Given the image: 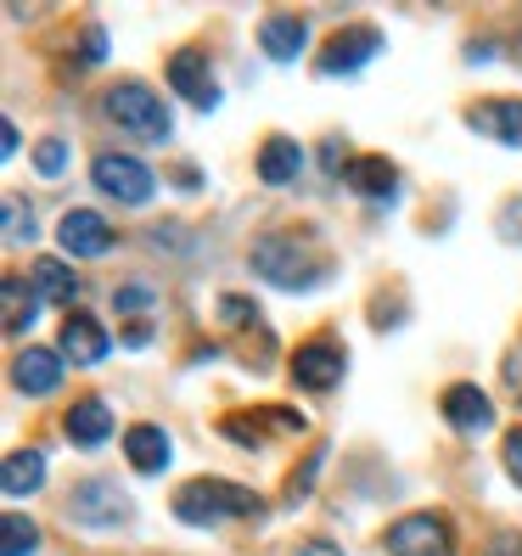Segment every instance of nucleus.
Returning <instances> with one entry per match:
<instances>
[{"label": "nucleus", "instance_id": "c85d7f7f", "mask_svg": "<svg viewBox=\"0 0 522 556\" xmlns=\"http://www.w3.org/2000/svg\"><path fill=\"white\" fill-rule=\"evenodd\" d=\"M102 51H107V46H102V28H90V35H85V56L102 62Z\"/></svg>", "mask_w": 522, "mask_h": 556}, {"label": "nucleus", "instance_id": "6e6552de", "mask_svg": "<svg viewBox=\"0 0 522 556\" xmlns=\"http://www.w3.org/2000/svg\"><path fill=\"white\" fill-rule=\"evenodd\" d=\"M56 242L74 258H102V253H113V225L102 214H90V208H68L62 225H56Z\"/></svg>", "mask_w": 522, "mask_h": 556}, {"label": "nucleus", "instance_id": "f3484780", "mask_svg": "<svg viewBox=\"0 0 522 556\" xmlns=\"http://www.w3.org/2000/svg\"><path fill=\"white\" fill-rule=\"evenodd\" d=\"M304 169V147L292 136H270L265 147H258V180L265 186H292Z\"/></svg>", "mask_w": 522, "mask_h": 556}, {"label": "nucleus", "instance_id": "9b49d317", "mask_svg": "<svg viewBox=\"0 0 522 556\" xmlns=\"http://www.w3.org/2000/svg\"><path fill=\"white\" fill-rule=\"evenodd\" d=\"M444 421L461 433H483V428H495V405H488L483 388L455 382V388H444Z\"/></svg>", "mask_w": 522, "mask_h": 556}, {"label": "nucleus", "instance_id": "5701e85b", "mask_svg": "<svg viewBox=\"0 0 522 556\" xmlns=\"http://www.w3.org/2000/svg\"><path fill=\"white\" fill-rule=\"evenodd\" d=\"M0 551H7V556H35L40 551V529L23 511H12L7 517V545H0Z\"/></svg>", "mask_w": 522, "mask_h": 556}, {"label": "nucleus", "instance_id": "4be33fe9", "mask_svg": "<svg viewBox=\"0 0 522 556\" xmlns=\"http://www.w3.org/2000/svg\"><path fill=\"white\" fill-rule=\"evenodd\" d=\"M0 292H7V332H23V326H35L40 292H28L23 276H7V281H0Z\"/></svg>", "mask_w": 522, "mask_h": 556}, {"label": "nucleus", "instance_id": "f8f14e48", "mask_svg": "<svg viewBox=\"0 0 522 556\" xmlns=\"http://www.w3.org/2000/svg\"><path fill=\"white\" fill-rule=\"evenodd\" d=\"M113 349V338L102 332V320H90V315H68L62 320V354L74 359V366H102Z\"/></svg>", "mask_w": 522, "mask_h": 556}, {"label": "nucleus", "instance_id": "a211bd4d", "mask_svg": "<svg viewBox=\"0 0 522 556\" xmlns=\"http://www.w3.org/2000/svg\"><path fill=\"white\" fill-rule=\"evenodd\" d=\"M343 180L360 191V198H394V191H399V169L387 157H348Z\"/></svg>", "mask_w": 522, "mask_h": 556}, {"label": "nucleus", "instance_id": "cd10ccee", "mask_svg": "<svg viewBox=\"0 0 522 556\" xmlns=\"http://www.w3.org/2000/svg\"><path fill=\"white\" fill-rule=\"evenodd\" d=\"M506 472H511V478L522 483V428H517V433L506 439Z\"/></svg>", "mask_w": 522, "mask_h": 556}, {"label": "nucleus", "instance_id": "bb28decb", "mask_svg": "<svg viewBox=\"0 0 522 556\" xmlns=\"http://www.w3.org/2000/svg\"><path fill=\"white\" fill-rule=\"evenodd\" d=\"M219 309H225V320H231V326H242V320H253V315H258L247 299H237V292H225V299H219Z\"/></svg>", "mask_w": 522, "mask_h": 556}, {"label": "nucleus", "instance_id": "393cba45", "mask_svg": "<svg viewBox=\"0 0 522 556\" xmlns=\"http://www.w3.org/2000/svg\"><path fill=\"white\" fill-rule=\"evenodd\" d=\"M113 304H118V315H141V309H152V287H118Z\"/></svg>", "mask_w": 522, "mask_h": 556}, {"label": "nucleus", "instance_id": "dca6fc26", "mask_svg": "<svg viewBox=\"0 0 522 556\" xmlns=\"http://www.w3.org/2000/svg\"><path fill=\"white\" fill-rule=\"evenodd\" d=\"M467 124L478 129V136L522 147V102H478V108H467Z\"/></svg>", "mask_w": 522, "mask_h": 556}, {"label": "nucleus", "instance_id": "7c9ffc66", "mask_svg": "<svg viewBox=\"0 0 522 556\" xmlns=\"http://www.w3.org/2000/svg\"><path fill=\"white\" fill-rule=\"evenodd\" d=\"M488 556H522V540H517V534H500V545L488 551Z\"/></svg>", "mask_w": 522, "mask_h": 556}, {"label": "nucleus", "instance_id": "b1692460", "mask_svg": "<svg viewBox=\"0 0 522 556\" xmlns=\"http://www.w3.org/2000/svg\"><path fill=\"white\" fill-rule=\"evenodd\" d=\"M7 237L35 242V208H23V198H7Z\"/></svg>", "mask_w": 522, "mask_h": 556}, {"label": "nucleus", "instance_id": "0eeeda50", "mask_svg": "<svg viewBox=\"0 0 522 556\" xmlns=\"http://www.w3.org/2000/svg\"><path fill=\"white\" fill-rule=\"evenodd\" d=\"M343 366H348L343 349L326 343V338H315V343H304L298 354H292V382L309 388V394H326V388L343 382Z\"/></svg>", "mask_w": 522, "mask_h": 556}, {"label": "nucleus", "instance_id": "f257e3e1", "mask_svg": "<svg viewBox=\"0 0 522 556\" xmlns=\"http://www.w3.org/2000/svg\"><path fill=\"white\" fill-rule=\"evenodd\" d=\"M247 511H258V495L242 483H225V478H191L175 495V517L191 522V529H214V522L247 517Z\"/></svg>", "mask_w": 522, "mask_h": 556}, {"label": "nucleus", "instance_id": "2eb2a0df", "mask_svg": "<svg viewBox=\"0 0 522 556\" xmlns=\"http://www.w3.org/2000/svg\"><path fill=\"white\" fill-rule=\"evenodd\" d=\"M124 455H129V467L136 472H163L169 467V455H175V444H169V433L163 428H152V421H141V428H129L124 433Z\"/></svg>", "mask_w": 522, "mask_h": 556}, {"label": "nucleus", "instance_id": "4468645a", "mask_svg": "<svg viewBox=\"0 0 522 556\" xmlns=\"http://www.w3.org/2000/svg\"><path fill=\"white\" fill-rule=\"evenodd\" d=\"M304 40H309V28H304L298 12H270L265 23H258V46H265L270 62H292L304 51Z\"/></svg>", "mask_w": 522, "mask_h": 556}, {"label": "nucleus", "instance_id": "423d86ee", "mask_svg": "<svg viewBox=\"0 0 522 556\" xmlns=\"http://www.w3.org/2000/svg\"><path fill=\"white\" fill-rule=\"evenodd\" d=\"M68 517L79 529H118V522H129V501L113 478H85L68 495Z\"/></svg>", "mask_w": 522, "mask_h": 556}, {"label": "nucleus", "instance_id": "c756f323", "mask_svg": "<svg viewBox=\"0 0 522 556\" xmlns=\"http://www.w3.org/2000/svg\"><path fill=\"white\" fill-rule=\"evenodd\" d=\"M298 556H343V551H338V545H332V540H309V545H304V551H298Z\"/></svg>", "mask_w": 522, "mask_h": 556}, {"label": "nucleus", "instance_id": "a878e982", "mask_svg": "<svg viewBox=\"0 0 522 556\" xmlns=\"http://www.w3.org/2000/svg\"><path fill=\"white\" fill-rule=\"evenodd\" d=\"M62 163H68V147H62V141H40L35 169H40V175H62Z\"/></svg>", "mask_w": 522, "mask_h": 556}, {"label": "nucleus", "instance_id": "412c9836", "mask_svg": "<svg viewBox=\"0 0 522 556\" xmlns=\"http://www.w3.org/2000/svg\"><path fill=\"white\" fill-rule=\"evenodd\" d=\"M35 292H40L46 304L74 309V299H79V276L62 265V258H40V265H35Z\"/></svg>", "mask_w": 522, "mask_h": 556}, {"label": "nucleus", "instance_id": "ddd939ff", "mask_svg": "<svg viewBox=\"0 0 522 556\" xmlns=\"http://www.w3.org/2000/svg\"><path fill=\"white\" fill-rule=\"evenodd\" d=\"M12 382H17V394H56V382H62V354L51 349H23L12 359Z\"/></svg>", "mask_w": 522, "mask_h": 556}, {"label": "nucleus", "instance_id": "aec40b11", "mask_svg": "<svg viewBox=\"0 0 522 556\" xmlns=\"http://www.w3.org/2000/svg\"><path fill=\"white\" fill-rule=\"evenodd\" d=\"M0 483H7V495H12V501L35 495V489L46 483V455H40V450H12V455H7V472H0Z\"/></svg>", "mask_w": 522, "mask_h": 556}, {"label": "nucleus", "instance_id": "20e7f679", "mask_svg": "<svg viewBox=\"0 0 522 556\" xmlns=\"http://www.w3.org/2000/svg\"><path fill=\"white\" fill-rule=\"evenodd\" d=\"M90 180L107 191V198H118V203H129V208H141V203H152V191H157V175L147 169L141 157H129V152H102L90 163Z\"/></svg>", "mask_w": 522, "mask_h": 556}, {"label": "nucleus", "instance_id": "39448f33", "mask_svg": "<svg viewBox=\"0 0 522 556\" xmlns=\"http://www.w3.org/2000/svg\"><path fill=\"white\" fill-rule=\"evenodd\" d=\"M387 556H455L449 545V522L438 511H410L399 522H387V534H382Z\"/></svg>", "mask_w": 522, "mask_h": 556}, {"label": "nucleus", "instance_id": "7ed1b4c3", "mask_svg": "<svg viewBox=\"0 0 522 556\" xmlns=\"http://www.w3.org/2000/svg\"><path fill=\"white\" fill-rule=\"evenodd\" d=\"M253 270L287 287V292H298V287H315L326 276V258H315L298 237H258L253 242Z\"/></svg>", "mask_w": 522, "mask_h": 556}, {"label": "nucleus", "instance_id": "1a4fd4ad", "mask_svg": "<svg viewBox=\"0 0 522 556\" xmlns=\"http://www.w3.org/2000/svg\"><path fill=\"white\" fill-rule=\"evenodd\" d=\"M169 85L186 96L191 108H214L219 102V79H214V68H208V51H175L169 56Z\"/></svg>", "mask_w": 522, "mask_h": 556}, {"label": "nucleus", "instance_id": "9d476101", "mask_svg": "<svg viewBox=\"0 0 522 556\" xmlns=\"http://www.w3.org/2000/svg\"><path fill=\"white\" fill-rule=\"evenodd\" d=\"M377 51H382V35H377L371 23H360V28H343V35L320 51L315 68H320V74H354V68H366Z\"/></svg>", "mask_w": 522, "mask_h": 556}, {"label": "nucleus", "instance_id": "6ab92c4d", "mask_svg": "<svg viewBox=\"0 0 522 556\" xmlns=\"http://www.w3.org/2000/svg\"><path fill=\"white\" fill-rule=\"evenodd\" d=\"M68 439L74 444H85V450H96V444H107V433H113V410H107V400H79L74 410H68Z\"/></svg>", "mask_w": 522, "mask_h": 556}, {"label": "nucleus", "instance_id": "f03ea898", "mask_svg": "<svg viewBox=\"0 0 522 556\" xmlns=\"http://www.w3.org/2000/svg\"><path fill=\"white\" fill-rule=\"evenodd\" d=\"M107 118L124 129V136L152 141V147H163V141L175 136V118H169V108L157 102V90H147L136 79H124V85L107 90Z\"/></svg>", "mask_w": 522, "mask_h": 556}]
</instances>
